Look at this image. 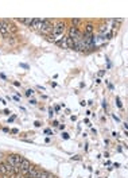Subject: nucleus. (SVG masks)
<instances>
[{"label":"nucleus","instance_id":"a211bd4d","mask_svg":"<svg viewBox=\"0 0 128 178\" xmlns=\"http://www.w3.org/2000/svg\"><path fill=\"white\" fill-rule=\"evenodd\" d=\"M0 163H1V154H0Z\"/></svg>","mask_w":128,"mask_h":178},{"label":"nucleus","instance_id":"423d86ee","mask_svg":"<svg viewBox=\"0 0 128 178\" xmlns=\"http://www.w3.org/2000/svg\"><path fill=\"white\" fill-rule=\"evenodd\" d=\"M56 45L61 46L62 49H67V37H65V35H64V37H62L58 42H56Z\"/></svg>","mask_w":128,"mask_h":178},{"label":"nucleus","instance_id":"f8f14e48","mask_svg":"<svg viewBox=\"0 0 128 178\" xmlns=\"http://www.w3.org/2000/svg\"><path fill=\"white\" fill-rule=\"evenodd\" d=\"M62 138H64V139H69V134L64 132V134H62Z\"/></svg>","mask_w":128,"mask_h":178},{"label":"nucleus","instance_id":"2eb2a0df","mask_svg":"<svg viewBox=\"0 0 128 178\" xmlns=\"http://www.w3.org/2000/svg\"><path fill=\"white\" fill-rule=\"evenodd\" d=\"M30 104H32V105H35V104H37V101H35V100H31V101H30Z\"/></svg>","mask_w":128,"mask_h":178},{"label":"nucleus","instance_id":"dca6fc26","mask_svg":"<svg viewBox=\"0 0 128 178\" xmlns=\"http://www.w3.org/2000/svg\"><path fill=\"white\" fill-rule=\"evenodd\" d=\"M31 92H32V91L30 89V91H27V92H26V94H27V96H30V94H31Z\"/></svg>","mask_w":128,"mask_h":178},{"label":"nucleus","instance_id":"f257e3e1","mask_svg":"<svg viewBox=\"0 0 128 178\" xmlns=\"http://www.w3.org/2000/svg\"><path fill=\"white\" fill-rule=\"evenodd\" d=\"M65 27H66V24H65L64 21H58V23L54 24V27H53V31L51 34L47 35V38H49V41L51 42H58L59 39L62 38L65 35Z\"/></svg>","mask_w":128,"mask_h":178},{"label":"nucleus","instance_id":"20e7f679","mask_svg":"<svg viewBox=\"0 0 128 178\" xmlns=\"http://www.w3.org/2000/svg\"><path fill=\"white\" fill-rule=\"evenodd\" d=\"M31 27L32 30H38L41 31L42 27H43V19H32V23H31Z\"/></svg>","mask_w":128,"mask_h":178},{"label":"nucleus","instance_id":"1a4fd4ad","mask_svg":"<svg viewBox=\"0 0 128 178\" xmlns=\"http://www.w3.org/2000/svg\"><path fill=\"white\" fill-rule=\"evenodd\" d=\"M18 22H20V23H24V24H27V26H31V23H32V19H18Z\"/></svg>","mask_w":128,"mask_h":178},{"label":"nucleus","instance_id":"f03ea898","mask_svg":"<svg viewBox=\"0 0 128 178\" xmlns=\"http://www.w3.org/2000/svg\"><path fill=\"white\" fill-rule=\"evenodd\" d=\"M22 161H23V158H22V155H18V154L8 155V157H7V162H8L10 165H12L14 167H20Z\"/></svg>","mask_w":128,"mask_h":178},{"label":"nucleus","instance_id":"f3484780","mask_svg":"<svg viewBox=\"0 0 128 178\" xmlns=\"http://www.w3.org/2000/svg\"><path fill=\"white\" fill-rule=\"evenodd\" d=\"M22 178H30V177H29V175H23V177H22Z\"/></svg>","mask_w":128,"mask_h":178},{"label":"nucleus","instance_id":"ddd939ff","mask_svg":"<svg viewBox=\"0 0 128 178\" xmlns=\"http://www.w3.org/2000/svg\"><path fill=\"white\" fill-rule=\"evenodd\" d=\"M45 134H47V135H50V134H51V131H50V130H49V128H47V130H45Z\"/></svg>","mask_w":128,"mask_h":178},{"label":"nucleus","instance_id":"6ab92c4d","mask_svg":"<svg viewBox=\"0 0 128 178\" xmlns=\"http://www.w3.org/2000/svg\"><path fill=\"white\" fill-rule=\"evenodd\" d=\"M1 175H3V174H1V171H0V177H1Z\"/></svg>","mask_w":128,"mask_h":178},{"label":"nucleus","instance_id":"0eeeda50","mask_svg":"<svg viewBox=\"0 0 128 178\" xmlns=\"http://www.w3.org/2000/svg\"><path fill=\"white\" fill-rule=\"evenodd\" d=\"M85 35H93V24L92 23H88L86 27H85Z\"/></svg>","mask_w":128,"mask_h":178},{"label":"nucleus","instance_id":"9b49d317","mask_svg":"<svg viewBox=\"0 0 128 178\" xmlns=\"http://www.w3.org/2000/svg\"><path fill=\"white\" fill-rule=\"evenodd\" d=\"M116 105L119 108H121V101H120V99H116Z\"/></svg>","mask_w":128,"mask_h":178},{"label":"nucleus","instance_id":"6e6552de","mask_svg":"<svg viewBox=\"0 0 128 178\" xmlns=\"http://www.w3.org/2000/svg\"><path fill=\"white\" fill-rule=\"evenodd\" d=\"M50 175V173H47V171H45V170H39V173H38V177L37 178H47Z\"/></svg>","mask_w":128,"mask_h":178},{"label":"nucleus","instance_id":"39448f33","mask_svg":"<svg viewBox=\"0 0 128 178\" xmlns=\"http://www.w3.org/2000/svg\"><path fill=\"white\" fill-rule=\"evenodd\" d=\"M38 173H39V170L37 169V167L31 166V167L29 169V173H27V175H29L30 178H37V177H38Z\"/></svg>","mask_w":128,"mask_h":178},{"label":"nucleus","instance_id":"7ed1b4c3","mask_svg":"<svg viewBox=\"0 0 128 178\" xmlns=\"http://www.w3.org/2000/svg\"><path fill=\"white\" fill-rule=\"evenodd\" d=\"M30 167H31L30 161H27L26 158H23V161H22V163H20V175H27Z\"/></svg>","mask_w":128,"mask_h":178},{"label":"nucleus","instance_id":"9d476101","mask_svg":"<svg viewBox=\"0 0 128 178\" xmlns=\"http://www.w3.org/2000/svg\"><path fill=\"white\" fill-rule=\"evenodd\" d=\"M72 23H73V26L74 27H77L80 23H81V19H72Z\"/></svg>","mask_w":128,"mask_h":178},{"label":"nucleus","instance_id":"4468645a","mask_svg":"<svg viewBox=\"0 0 128 178\" xmlns=\"http://www.w3.org/2000/svg\"><path fill=\"white\" fill-rule=\"evenodd\" d=\"M14 85H15V86H20V84H19L18 81H15V82H14Z\"/></svg>","mask_w":128,"mask_h":178}]
</instances>
